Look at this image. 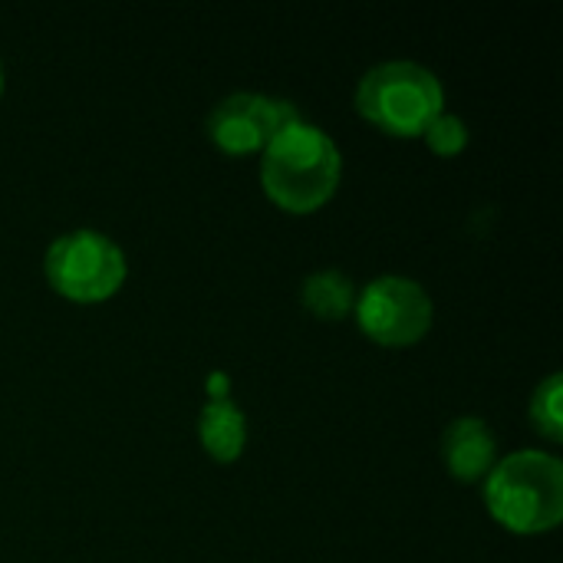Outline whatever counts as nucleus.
Here are the masks:
<instances>
[{"label":"nucleus","instance_id":"nucleus-1","mask_svg":"<svg viewBox=\"0 0 563 563\" xmlns=\"http://www.w3.org/2000/svg\"><path fill=\"white\" fill-rule=\"evenodd\" d=\"M340 178V145L307 119L287 125L261 152V188L287 214L320 211L336 195Z\"/></svg>","mask_w":563,"mask_h":563},{"label":"nucleus","instance_id":"nucleus-2","mask_svg":"<svg viewBox=\"0 0 563 563\" xmlns=\"http://www.w3.org/2000/svg\"><path fill=\"white\" fill-rule=\"evenodd\" d=\"M485 508L511 534H548L563 521V462L551 452L521 449L485 478Z\"/></svg>","mask_w":563,"mask_h":563},{"label":"nucleus","instance_id":"nucleus-3","mask_svg":"<svg viewBox=\"0 0 563 563\" xmlns=\"http://www.w3.org/2000/svg\"><path fill=\"white\" fill-rule=\"evenodd\" d=\"M353 106L369 125L399 139H416L445 112V86L422 63L386 59L363 73Z\"/></svg>","mask_w":563,"mask_h":563},{"label":"nucleus","instance_id":"nucleus-4","mask_svg":"<svg viewBox=\"0 0 563 563\" xmlns=\"http://www.w3.org/2000/svg\"><path fill=\"white\" fill-rule=\"evenodd\" d=\"M49 287L73 303H102L115 297L129 277L125 251L102 231L76 228L59 234L43 254Z\"/></svg>","mask_w":563,"mask_h":563},{"label":"nucleus","instance_id":"nucleus-5","mask_svg":"<svg viewBox=\"0 0 563 563\" xmlns=\"http://www.w3.org/2000/svg\"><path fill=\"white\" fill-rule=\"evenodd\" d=\"M360 330L379 346H416L435 320V303L429 290L402 274H386L356 290L353 303Z\"/></svg>","mask_w":563,"mask_h":563},{"label":"nucleus","instance_id":"nucleus-6","mask_svg":"<svg viewBox=\"0 0 563 563\" xmlns=\"http://www.w3.org/2000/svg\"><path fill=\"white\" fill-rule=\"evenodd\" d=\"M300 109L264 92H231L208 112V139L224 155L264 152L287 125L300 122Z\"/></svg>","mask_w":563,"mask_h":563},{"label":"nucleus","instance_id":"nucleus-7","mask_svg":"<svg viewBox=\"0 0 563 563\" xmlns=\"http://www.w3.org/2000/svg\"><path fill=\"white\" fill-rule=\"evenodd\" d=\"M442 459L455 482H482L498 465V439L478 416H459L442 432Z\"/></svg>","mask_w":563,"mask_h":563},{"label":"nucleus","instance_id":"nucleus-8","mask_svg":"<svg viewBox=\"0 0 563 563\" xmlns=\"http://www.w3.org/2000/svg\"><path fill=\"white\" fill-rule=\"evenodd\" d=\"M198 439L214 462L221 465L238 462L247 442V419L241 406L231 402L228 396H211L198 416Z\"/></svg>","mask_w":563,"mask_h":563},{"label":"nucleus","instance_id":"nucleus-9","mask_svg":"<svg viewBox=\"0 0 563 563\" xmlns=\"http://www.w3.org/2000/svg\"><path fill=\"white\" fill-rule=\"evenodd\" d=\"M300 300L303 307L317 317V320H343L353 313V303H356V287L353 280L336 271V267H323V271H313L303 287H300Z\"/></svg>","mask_w":563,"mask_h":563},{"label":"nucleus","instance_id":"nucleus-10","mask_svg":"<svg viewBox=\"0 0 563 563\" xmlns=\"http://www.w3.org/2000/svg\"><path fill=\"white\" fill-rule=\"evenodd\" d=\"M563 379L561 373H551L544 383H538L534 396H531V426L551 439V442H561L563 439Z\"/></svg>","mask_w":563,"mask_h":563},{"label":"nucleus","instance_id":"nucleus-11","mask_svg":"<svg viewBox=\"0 0 563 563\" xmlns=\"http://www.w3.org/2000/svg\"><path fill=\"white\" fill-rule=\"evenodd\" d=\"M422 139H426V145L435 155L452 158V155H462L465 152V145H468V125H465V119H459L452 112H442V115H435L429 122V129L422 132Z\"/></svg>","mask_w":563,"mask_h":563},{"label":"nucleus","instance_id":"nucleus-12","mask_svg":"<svg viewBox=\"0 0 563 563\" xmlns=\"http://www.w3.org/2000/svg\"><path fill=\"white\" fill-rule=\"evenodd\" d=\"M3 86H7V79H3V63H0V96H3Z\"/></svg>","mask_w":563,"mask_h":563}]
</instances>
